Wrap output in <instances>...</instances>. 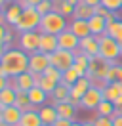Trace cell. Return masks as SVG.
I'll return each instance as SVG.
<instances>
[{"label":"cell","mask_w":122,"mask_h":126,"mask_svg":"<svg viewBox=\"0 0 122 126\" xmlns=\"http://www.w3.org/2000/svg\"><path fill=\"white\" fill-rule=\"evenodd\" d=\"M69 4H73V6H78V4H80V0H67Z\"/></svg>","instance_id":"816d5d0a"},{"label":"cell","mask_w":122,"mask_h":126,"mask_svg":"<svg viewBox=\"0 0 122 126\" xmlns=\"http://www.w3.org/2000/svg\"><path fill=\"white\" fill-rule=\"evenodd\" d=\"M17 126H44V122H42V118L38 115V109H32V111L23 113V117Z\"/></svg>","instance_id":"44dd1931"},{"label":"cell","mask_w":122,"mask_h":126,"mask_svg":"<svg viewBox=\"0 0 122 126\" xmlns=\"http://www.w3.org/2000/svg\"><path fill=\"white\" fill-rule=\"evenodd\" d=\"M101 6H105L109 12L118 14V12L122 10V0H101Z\"/></svg>","instance_id":"836d02e7"},{"label":"cell","mask_w":122,"mask_h":126,"mask_svg":"<svg viewBox=\"0 0 122 126\" xmlns=\"http://www.w3.org/2000/svg\"><path fill=\"white\" fill-rule=\"evenodd\" d=\"M109 67H111V61H107L105 57H101V55H95V57H92L90 69H88L86 77L88 79H105Z\"/></svg>","instance_id":"9c48e42d"},{"label":"cell","mask_w":122,"mask_h":126,"mask_svg":"<svg viewBox=\"0 0 122 126\" xmlns=\"http://www.w3.org/2000/svg\"><path fill=\"white\" fill-rule=\"evenodd\" d=\"M40 2H42V0H19L17 4H19L23 10H25V8H36Z\"/></svg>","instance_id":"74e56055"},{"label":"cell","mask_w":122,"mask_h":126,"mask_svg":"<svg viewBox=\"0 0 122 126\" xmlns=\"http://www.w3.org/2000/svg\"><path fill=\"white\" fill-rule=\"evenodd\" d=\"M21 14H23V8L19 6V4L8 6V8L4 10V19H6L8 27H15L17 21H19V17H21Z\"/></svg>","instance_id":"d6986e66"},{"label":"cell","mask_w":122,"mask_h":126,"mask_svg":"<svg viewBox=\"0 0 122 126\" xmlns=\"http://www.w3.org/2000/svg\"><path fill=\"white\" fill-rule=\"evenodd\" d=\"M75 8L76 6L69 4L67 0H55V2H53V12L61 14L63 17H73L75 16Z\"/></svg>","instance_id":"d4e9b609"},{"label":"cell","mask_w":122,"mask_h":126,"mask_svg":"<svg viewBox=\"0 0 122 126\" xmlns=\"http://www.w3.org/2000/svg\"><path fill=\"white\" fill-rule=\"evenodd\" d=\"M6 2H8V0H0V6H2V8H6Z\"/></svg>","instance_id":"9f6ffc18"},{"label":"cell","mask_w":122,"mask_h":126,"mask_svg":"<svg viewBox=\"0 0 122 126\" xmlns=\"http://www.w3.org/2000/svg\"><path fill=\"white\" fill-rule=\"evenodd\" d=\"M65 29H69L67 17H63L61 14H57V12H50V14L42 16L38 32H46V34H61Z\"/></svg>","instance_id":"7a4b0ae2"},{"label":"cell","mask_w":122,"mask_h":126,"mask_svg":"<svg viewBox=\"0 0 122 126\" xmlns=\"http://www.w3.org/2000/svg\"><path fill=\"white\" fill-rule=\"evenodd\" d=\"M8 50H10V48H8L6 44H4V42H0V59H2V57H4V54H6Z\"/></svg>","instance_id":"bcb514c9"},{"label":"cell","mask_w":122,"mask_h":126,"mask_svg":"<svg viewBox=\"0 0 122 126\" xmlns=\"http://www.w3.org/2000/svg\"><path fill=\"white\" fill-rule=\"evenodd\" d=\"M80 79V75H78V71H76L75 67H71L69 71H65L63 73V77H61V82L63 84H67V86H73L76 80Z\"/></svg>","instance_id":"d6a6232c"},{"label":"cell","mask_w":122,"mask_h":126,"mask_svg":"<svg viewBox=\"0 0 122 126\" xmlns=\"http://www.w3.org/2000/svg\"><path fill=\"white\" fill-rule=\"evenodd\" d=\"M14 38H15L14 31H12L10 27H8V31H6V34H4V40H2V42H4L8 48H12V44H14Z\"/></svg>","instance_id":"f35d334b"},{"label":"cell","mask_w":122,"mask_h":126,"mask_svg":"<svg viewBox=\"0 0 122 126\" xmlns=\"http://www.w3.org/2000/svg\"><path fill=\"white\" fill-rule=\"evenodd\" d=\"M55 111L59 118H67V120H76V115H78V107H75L69 101H59L55 105Z\"/></svg>","instance_id":"2e32d148"},{"label":"cell","mask_w":122,"mask_h":126,"mask_svg":"<svg viewBox=\"0 0 122 126\" xmlns=\"http://www.w3.org/2000/svg\"><path fill=\"white\" fill-rule=\"evenodd\" d=\"M90 61H92L90 55H86L84 52H76V55H75V65H73V67L78 71L80 77H86V75H88V69H90Z\"/></svg>","instance_id":"ffe728a7"},{"label":"cell","mask_w":122,"mask_h":126,"mask_svg":"<svg viewBox=\"0 0 122 126\" xmlns=\"http://www.w3.org/2000/svg\"><path fill=\"white\" fill-rule=\"evenodd\" d=\"M50 67V54L34 52L29 55V73L32 75H44V71Z\"/></svg>","instance_id":"52a82bcc"},{"label":"cell","mask_w":122,"mask_h":126,"mask_svg":"<svg viewBox=\"0 0 122 126\" xmlns=\"http://www.w3.org/2000/svg\"><path fill=\"white\" fill-rule=\"evenodd\" d=\"M8 86H10V79H8V77H0V92Z\"/></svg>","instance_id":"7bdbcfd3"},{"label":"cell","mask_w":122,"mask_h":126,"mask_svg":"<svg viewBox=\"0 0 122 126\" xmlns=\"http://www.w3.org/2000/svg\"><path fill=\"white\" fill-rule=\"evenodd\" d=\"M38 115H40V118H42L44 126H53V122L59 118L55 107L50 105V103H46V105H42V107H38Z\"/></svg>","instance_id":"e0dca14e"},{"label":"cell","mask_w":122,"mask_h":126,"mask_svg":"<svg viewBox=\"0 0 122 126\" xmlns=\"http://www.w3.org/2000/svg\"><path fill=\"white\" fill-rule=\"evenodd\" d=\"M44 77H50V79H53L55 82H61V77H63V73L59 71V69H55L53 65H50L48 69L44 71Z\"/></svg>","instance_id":"d590c367"},{"label":"cell","mask_w":122,"mask_h":126,"mask_svg":"<svg viewBox=\"0 0 122 126\" xmlns=\"http://www.w3.org/2000/svg\"><path fill=\"white\" fill-rule=\"evenodd\" d=\"M80 4H88V6H93V8H95V6L101 4V0H80Z\"/></svg>","instance_id":"f6af8a7d"},{"label":"cell","mask_w":122,"mask_h":126,"mask_svg":"<svg viewBox=\"0 0 122 126\" xmlns=\"http://www.w3.org/2000/svg\"><path fill=\"white\" fill-rule=\"evenodd\" d=\"M113 115H116V107L113 101H107V99H103L95 109V117H113Z\"/></svg>","instance_id":"4dcf8cb0"},{"label":"cell","mask_w":122,"mask_h":126,"mask_svg":"<svg viewBox=\"0 0 122 126\" xmlns=\"http://www.w3.org/2000/svg\"><path fill=\"white\" fill-rule=\"evenodd\" d=\"M10 86L15 88L17 92L21 90V92H29L32 86H36V82H34V75L32 73H21V75H17L14 79H10Z\"/></svg>","instance_id":"8fae6325"},{"label":"cell","mask_w":122,"mask_h":126,"mask_svg":"<svg viewBox=\"0 0 122 126\" xmlns=\"http://www.w3.org/2000/svg\"><path fill=\"white\" fill-rule=\"evenodd\" d=\"M93 122H95V126H113V118L111 117H95Z\"/></svg>","instance_id":"8d00e7d4"},{"label":"cell","mask_w":122,"mask_h":126,"mask_svg":"<svg viewBox=\"0 0 122 126\" xmlns=\"http://www.w3.org/2000/svg\"><path fill=\"white\" fill-rule=\"evenodd\" d=\"M118 105H122V95L118 97V99H116V101H114V107H118Z\"/></svg>","instance_id":"f5cc1de1"},{"label":"cell","mask_w":122,"mask_h":126,"mask_svg":"<svg viewBox=\"0 0 122 126\" xmlns=\"http://www.w3.org/2000/svg\"><path fill=\"white\" fill-rule=\"evenodd\" d=\"M8 2H14V4H17V2H19V0H8Z\"/></svg>","instance_id":"680465c9"},{"label":"cell","mask_w":122,"mask_h":126,"mask_svg":"<svg viewBox=\"0 0 122 126\" xmlns=\"http://www.w3.org/2000/svg\"><path fill=\"white\" fill-rule=\"evenodd\" d=\"M95 16V10H93V6H88V4H78L75 8V16L76 19H90V17Z\"/></svg>","instance_id":"1f68e13d"},{"label":"cell","mask_w":122,"mask_h":126,"mask_svg":"<svg viewBox=\"0 0 122 126\" xmlns=\"http://www.w3.org/2000/svg\"><path fill=\"white\" fill-rule=\"evenodd\" d=\"M57 42H59V50H69V52H75V54L80 48V38L69 29H65L61 34H57Z\"/></svg>","instance_id":"30bf717a"},{"label":"cell","mask_w":122,"mask_h":126,"mask_svg":"<svg viewBox=\"0 0 122 126\" xmlns=\"http://www.w3.org/2000/svg\"><path fill=\"white\" fill-rule=\"evenodd\" d=\"M75 52H69V50H55L53 54H50V65L65 73L75 65Z\"/></svg>","instance_id":"5b68a950"},{"label":"cell","mask_w":122,"mask_h":126,"mask_svg":"<svg viewBox=\"0 0 122 126\" xmlns=\"http://www.w3.org/2000/svg\"><path fill=\"white\" fill-rule=\"evenodd\" d=\"M6 31H8V27L4 23H0V42L4 40V34H6Z\"/></svg>","instance_id":"7dc6e473"},{"label":"cell","mask_w":122,"mask_h":126,"mask_svg":"<svg viewBox=\"0 0 122 126\" xmlns=\"http://www.w3.org/2000/svg\"><path fill=\"white\" fill-rule=\"evenodd\" d=\"M0 120H2V115H0Z\"/></svg>","instance_id":"91938a15"},{"label":"cell","mask_w":122,"mask_h":126,"mask_svg":"<svg viewBox=\"0 0 122 126\" xmlns=\"http://www.w3.org/2000/svg\"><path fill=\"white\" fill-rule=\"evenodd\" d=\"M105 80L107 82H118L122 84V63H111V67H109V71L105 75Z\"/></svg>","instance_id":"484cf974"},{"label":"cell","mask_w":122,"mask_h":126,"mask_svg":"<svg viewBox=\"0 0 122 126\" xmlns=\"http://www.w3.org/2000/svg\"><path fill=\"white\" fill-rule=\"evenodd\" d=\"M23 117V111L17 109L15 105H10V107H4L2 109V120L10 126H17L19 124V120Z\"/></svg>","instance_id":"9a60e30c"},{"label":"cell","mask_w":122,"mask_h":126,"mask_svg":"<svg viewBox=\"0 0 122 126\" xmlns=\"http://www.w3.org/2000/svg\"><path fill=\"white\" fill-rule=\"evenodd\" d=\"M107 34L113 36L118 44H122V17L114 21H107Z\"/></svg>","instance_id":"603a6c76"},{"label":"cell","mask_w":122,"mask_h":126,"mask_svg":"<svg viewBox=\"0 0 122 126\" xmlns=\"http://www.w3.org/2000/svg\"><path fill=\"white\" fill-rule=\"evenodd\" d=\"M97 40H99V55L101 57H105L111 63H116L122 57V48L113 36H109L105 32V34H97Z\"/></svg>","instance_id":"3957f363"},{"label":"cell","mask_w":122,"mask_h":126,"mask_svg":"<svg viewBox=\"0 0 122 126\" xmlns=\"http://www.w3.org/2000/svg\"><path fill=\"white\" fill-rule=\"evenodd\" d=\"M69 31H73L78 38H86V36L92 34L88 19H76V17H73V19L69 21Z\"/></svg>","instance_id":"4fadbf2b"},{"label":"cell","mask_w":122,"mask_h":126,"mask_svg":"<svg viewBox=\"0 0 122 126\" xmlns=\"http://www.w3.org/2000/svg\"><path fill=\"white\" fill-rule=\"evenodd\" d=\"M120 95H122V92H120V84H118V82H109L107 88L103 90V97H105L107 101H113L114 103Z\"/></svg>","instance_id":"f1b7e54d"},{"label":"cell","mask_w":122,"mask_h":126,"mask_svg":"<svg viewBox=\"0 0 122 126\" xmlns=\"http://www.w3.org/2000/svg\"><path fill=\"white\" fill-rule=\"evenodd\" d=\"M34 82H36L38 88H42L46 94H52L53 90H55V86L59 84V82H55L53 79H50V77H44V75H34Z\"/></svg>","instance_id":"cb8c5ba5"},{"label":"cell","mask_w":122,"mask_h":126,"mask_svg":"<svg viewBox=\"0 0 122 126\" xmlns=\"http://www.w3.org/2000/svg\"><path fill=\"white\" fill-rule=\"evenodd\" d=\"M90 80H92V86H93V88H99L101 92H103V90L107 88V84H109L105 79H90Z\"/></svg>","instance_id":"ab89813d"},{"label":"cell","mask_w":122,"mask_h":126,"mask_svg":"<svg viewBox=\"0 0 122 126\" xmlns=\"http://www.w3.org/2000/svg\"><path fill=\"white\" fill-rule=\"evenodd\" d=\"M103 99H105V97H103V92H101L99 88L92 86L90 90L82 95V99H80V109H84V111H95Z\"/></svg>","instance_id":"ba28073f"},{"label":"cell","mask_w":122,"mask_h":126,"mask_svg":"<svg viewBox=\"0 0 122 126\" xmlns=\"http://www.w3.org/2000/svg\"><path fill=\"white\" fill-rule=\"evenodd\" d=\"M82 126H95V122H93V120H84Z\"/></svg>","instance_id":"f907efd6"},{"label":"cell","mask_w":122,"mask_h":126,"mask_svg":"<svg viewBox=\"0 0 122 126\" xmlns=\"http://www.w3.org/2000/svg\"><path fill=\"white\" fill-rule=\"evenodd\" d=\"M29 94V99H30V103H32V107H42V105H46L48 103V97H50V94H46L42 88H38V86H32L27 92Z\"/></svg>","instance_id":"ac0fdd59"},{"label":"cell","mask_w":122,"mask_h":126,"mask_svg":"<svg viewBox=\"0 0 122 126\" xmlns=\"http://www.w3.org/2000/svg\"><path fill=\"white\" fill-rule=\"evenodd\" d=\"M75 122V120H67V118H57L55 122H53V126H71Z\"/></svg>","instance_id":"b9f144b4"},{"label":"cell","mask_w":122,"mask_h":126,"mask_svg":"<svg viewBox=\"0 0 122 126\" xmlns=\"http://www.w3.org/2000/svg\"><path fill=\"white\" fill-rule=\"evenodd\" d=\"M53 2H55V0H53Z\"/></svg>","instance_id":"be15d7a7"},{"label":"cell","mask_w":122,"mask_h":126,"mask_svg":"<svg viewBox=\"0 0 122 126\" xmlns=\"http://www.w3.org/2000/svg\"><path fill=\"white\" fill-rule=\"evenodd\" d=\"M0 65H2V59H0Z\"/></svg>","instance_id":"94428289"},{"label":"cell","mask_w":122,"mask_h":126,"mask_svg":"<svg viewBox=\"0 0 122 126\" xmlns=\"http://www.w3.org/2000/svg\"><path fill=\"white\" fill-rule=\"evenodd\" d=\"M93 10H95V16H101V17H105V19L113 14V12H109V10H107L105 6H101V4H99V6H95Z\"/></svg>","instance_id":"60d3db41"},{"label":"cell","mask_w":122,"mask_h":126,"mask_svg":"<svg viewBox=\"0 0 122 126\" xmlns=\"http://www.w3.org/2000/svg\"><path fill=\"white\" fill-rule=\"evenodd\" d=\"M55 50H59L57 34H46V32H40V48H38V52L53 54Z\"/></svg>","instance_id":"5bb4252c"},{"label":"cell","mask_w":122,"mask_h":126,"mask_svg":"<svg viewBox=\"0 0 122 126\" xmlns=\"http://www.w3.org/2000/svg\"><path fill=\"white\" fill-rule=\"evenodd\" d=\"M4 10H6V8H2V6H0V23L6 25V19H4Z\"/></svg>","instance_id":"c3c4849f"},{"label":"cell","mask_w":122,"mask_h":126,"mask_svg":"<svg viewBox=\"0 0 122 126\" xmlns=\"http://www.w3.org/2000/svg\"><path fill=\"white\" fill-rule=\"evenodd\" d=\"M69 95H71V86H67V84L59 82V84L55 86V90L50 94V97H52V99H55V101L59 103V101H67Z\"/></svg>","instance_id":"83f0119b"},{"label":"cell","mask_w":122,"mask_h":126,"mask_svg":"<svg viewBox=\"0 0 122 126\" xmlns=\"http://www.w3.org/2000/svg\"><path fill=\"white\" fill-rule=\"evenodd\" d=\"M78 52H84L86 55H90V57H95L99 55V40L95 34H90V36H86V38H80V48H78Z\"/></svg>","instance_id":"7c38bea8"},{"label":"cell","mask_w":122,"mask_h":126,"mask_svg":"<svg viewBox=\"0 0 122 126\" xmlns=\"http://www.w3.org/2000/svg\"><path fill=\"white\" fill-rule=\"evenodd\" d=\"M19 50H23L25 54H34L40 48V32L38 31H27V32H19V38H17Z\"/></svg>","instance_id":"8992f818"},{"label":"cell","mask_w":122,"mask_h":126,"mask_svg":"<svg viewBox=\"0 0 122 126\" xmlns=\"http://www.w3.org/2000/svg\"><path fill=\"white\" fill-rule=\"evenodd\" d=\"M15 97H17V90L12 86L4 88L0 92V105L2 107H10V105H15Z\"/></svg>","instance_id":"4316f807"},{"label":"cell","mask_w":122,"mask_h":126,"mask_svg":"<svg viewBox=\"0 0 122 126\" xmlns=\"http://www.w3.org/2000/svg\"><path fill=\"white\" fill-rule=\"evenodd\" d=\"M15 107L21 109L23 113L36 109V107H32V103H30V99H29V94H27V92H21V90L17 92V97H15Z\"/></svg>","instance_id":"f546056e"},{"label":"cell","mask_w":122,"mask_h":126,"mask_svg":"<svg viewBox=\"0 0 122 126\" xmlns=\"http://www.w3.org/2000/svg\"><path fill=\"white\" fill-rule=\"evenodd\" d=\"M71 126H82V122H78V120H75V122H73Z\"/></svg>","instance_id":"11a10c76"},{"label":"cell","mask_w":122,"mask_h":126,"mask_svg":"<svg viewBox=\"0 0 122 126\" xmlns=\"http://www.w3.org/2000/svg\"><path fill=\"white\" fill-rule=\"evenodd\" d=\"M113 126H122V115H113Z\"/></svg>","instance_id":"ee69618b"},{"label":"cell","mask_w":122,"mask_h":126,"mask_svg":"<svg viewBox=\"0 0 122 126\" xmlns=\"http://www.w3.org/2000/svg\"><path fill=\"white\" fill-rule=\"evenodd\" d=\"M120 48H122V44H120Z\"/></svg>","instance_id":"6125c7cd"},{"label":"cell","mask_w":122,"mask_h":126,"mask_svg":"<svg viewBox=\"0 0 122 126\" xmlns=\"http://www.w3.org/2000/svg\"><path fill=\"white\" fill-rule=\"evenodd\" d=\"M88 23H90V31L92 34H105L107 32V19L105 17H101V16H93L88 19Z\"/></svg>","instance_id":"7402d4cb"},{"label":"cell","mask_w":122,"mask_h":126,"mask_svg":"<svg viewBox=\"0 0 122 126\" xmlns=\"http://www.w3.org/2000/svg\"><path fill=\"white\" fill-rule=\"evenodd\" d=\"M116 115H122V105H118V107H116Z\"/></svg>","instance_id":"db71d44e"},{"label":"cell","mask_w":122,"mask_h":126,"mask_svg":"<svg viewBox=\"0 0 122 126\" xmlns=\"http://www.w3.org/2000/svg\"><path fill=\"white\" fill-rule=\"evenodd\" d=\"M2 65L6 69L8 77L14 79L21 73L29 71V54H25L23 50H15V48H10L4 57H2Z\"/></svg>","instance_id":"6da1fadb"},{"label":"cell","mask_w":122,"mask_h":126,"mask_svg":"<svg viewBox=\"0 0 122 126\" xmlns=\"http://www.w3.org/2000/svg\"><path fill=\"white\" fill-rule=\"evenodd\" d=\"M0 77H8V73H6V69H4V65H0ZM10 79V77H8Z\"/></svg>","instance_id":"681fc988"},{"label":"cell","mask_w":122,"mask_h":126,"mask_svg":"<svg viewBox=\"0 0 122 126\" xmlns=\"http://www.w3.org/2000/svg\"><path fill=\"white\" fill-rule=\"evenodd\" d=\"M0 126H10V124H6V122H4V120H0Z\"/></svg>","instance_id":"6f0895ef"},{"label":"cell","mask_w":122,"mask_h":126,"mask_svg":"<svg viewBox=\"0 0 122 126\" xmlns=\"http://www.w3.org/2000/svg\"><path fill=\"white\" fill-rule=\"evenodd\" d=\"M36 12L40 16H46V14L53 12V0H42V2L36 6Z\"/></svg>","instance_id":"e575fe53"},{"label":"cell","mask_w":122,"mask_h":126,"mask_svg":"<svg viewBox=\"0 0 122 126\" xmlns=\"http://www.w3.org/2000/svg\"><path fill=\"white\" fill-rule=\"evenodd\" d=\"M40 19H42V16L36 12V8H25V10H23V14H21V17H19V21H17V25H15L14 29L17 32L38 31Z\"/></svg>","instance_id":"277c9868"}]
</instances>
